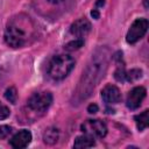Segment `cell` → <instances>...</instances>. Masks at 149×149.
<instances>
[{
	"label": "cell",
	"instance_id": "9a60e30c",
	"mask_svg": "<svg viewBox=\"0 0 149 149\" xmlns=\"http://www.w3.org/2000/svg\"><path fill=\"white\" fill-rule=\"evenodd\" d=\"M142 77V71L139 69H133L128 72H126V80L128 81H135Z\"/></svg>",
	"mask_w": 149,
	"mask_h": 149
},
{
	"label": "cell",
	"instance_id": "ba28073f",
	"mask_svg": "<svg viewBox=\"0 0 149 149\" xmlns=\"http://www.w3.org/2000/svg\"><path fill=\"white\" fill-rule=\"evenodd\" d=\"M101 97L105 102L107 104H118L121 100V93L120 90L112 84L106 85L101 91Z\"/></svg>",
	"mask_w": 149,
	"mask_h": 149
},
{
	"label": "cell",
	"instance_id": "9c48e42d",
	"mask_svg": "<svg viewBox=\"0 0 149 149\" xmlns=\"http://www.w3.org/2000/svg\"><path fill=\"white\" fill-rule=\"evenodd\" d=\"M31 141V133L29 130H20L19 133H16L12 140L9 141L10 146L13 148H16V149H20V148H24L27 147Z\"/></svg>",
	"mask_w": 149,
	"mask_h": 149
},
{
	"label": "cell",
	"instance_id": "4fadbf2b",
	"mask_svg": "<svg viewBox=\"0 0 149 149\" xmlns=\"http://www.w3.org/2000/svg\"><path fill=\"white\" fill-rule=\"evenodd\" d=\"M5 98L9 101V102H12V104H16V101H17V92H16V88L15 87H8L7 90H6V92H5Z\"/></svg>",
	"mask_w": 149,
	"mask_h": 149
},
{
	"label": "cell",
	"instance_id": "30bf717a",
	"mask_svg": "<svg viewBox=\"0 0 149 149\" xmlns=\"http://www.w3.org/2000/svg\"><path fill=\"white\" fill-rule=\"evenodd\" d=\"M95 144L94 142V139L88 136V135H81V136H78L76 140H74V143H73V147L77 148V149H85V148H91Z\"/></svg>",
	"mask_w": 149,
	"mask_h": 149
},
{
	"label": "cell",
	"instance_id": "8992f818",
	"mask_svg": "<svg viewBox=\"0 0 149 149\" xmlns=\"http://www.w3.org/2000/svg\"><path fill=\"white\" fill-rule=\"evenodd\" d=\"M146 88L143 86H136L134 87L127 95V100H126V105L128 108L130 109H136L140 107L142 100L146 98Z\"/></svg>",
	"mask_w": 149,
	"mask_h": 149
},
{
	"label": "cell",
	"instance_id": "2e32d148",
	"mask_svg": "<svg viewBox=\"0 0 149 149\" xmlns=\"http://www.w3.org/2000/svg\"><path fill=\"white\" fill-rule=\"evenodd\" d=\"M114 77L118 81H123L126 80V71L123 68H119L115 72H114Z\"/></svg>",
	"mask_w": 149,
	"mask_h": 149
},
{
	"label": "cell",
	"instance_id": "6da1fadb",
	"mask_svg": "<svg viewBox=\"0 0 149 149\" xmlns=\"http://www.w3.org/2000/svg\"><path fill=\"white\" fill-rule=\"evenodd\" d=\"M33 33L34 27L29 17L20 15L9 21L5 31V41L12 48H20L28 43Z\"/></svg>",
	"mask_w": 149,
	"mask_h": 149
},
{
	"label": "cell",
	"instance_id": "ffe728a7",
	"mask_svg": "<svg viewBox=\"0 0 149 149\" xmlns=\"http://www.w3.org/2000/svg\"><path fill=\"white\" fill-rule=\"evenodd\" d=\"M91 15L93 16V19H99V12H98L97 9H93V10L91 12Z\"/></svg>",
	"mask_w": 149,
	"mask_h": 149
},
{
	"label": "cell",
	"instance_id": "277c9868",
	"mask_svg": "<svg viewBox=\"0 0 149 149\" xmlns=\"http://www.w3.org/2000/svg\"><path fill=\"white\" fill-rule=\"evenodd\" d=\"M147 29H148V20L143 19V17L136 19L132 23V26L126 35V41L130 44L137 42L139 40H141L144 36V34L147 33Z\"/></svg>",
	"mask_w": 149,
	"mask_h": 149
},
{
	"label": "cell",
	"instance_id": "5b68a950",
	"mask_svg": "<svg viewBox=\"0 0 149 149\" xmlns=\"http://www.w3.org/2000/svg\"><path fill=\"white\" fill-rule=\"evenodd\" d=\"M52 102V94L50 92H36L28 99V106L37 112L45 111Z\"/></svg>",
	"mask_w": 149,
	"mask_h": 149
},
{
	"label": "cell",
	"instance_id": "7c38bea8",
	"mask_svg": "<svg viewBox=\"0 0 149 149\" xmlns=\"http://www.w3.org/2000/svg\"><path fill=\"white\" fill-rule=\"evenodd\" d=\"M43 140L47 144H54L58 140V130L56 128H49L43 136Z\"/></svg>",
	"mask_w": 149,
	"mask_h": 149
},
{
	"label": "cell",
	"instance_id": "e0dca14e",
	"mask_svg": "<svg viewBox=\"0 0 149 149\" xmlns=\"http://www.w3.org/2000/svg\"><path fill=\"white\" fill-rule=\"evenodd\" d=\"M10 133H12V128L9 126H6V125L0 126V140L6 139Z\"/></svg>",
	"mask_w": 149,
	"mask_h": 149
},
{
	"label": "cell",
	"instance_id": "5bb4252c",
	"mask_svg": "<svg viewBox=\"0 0 149 149\" xmlns=\"http://www.w3.org/2000/svg\"><path fill=\"white\" fill-rule=\"evenodd\" d=\"M83 45H84V40H83V38H78V40H74V41L69 42V43L64 47V49L68 50V51H73V50H77V49L81 48Z\"/></svg>",
	"mask_w": 149,
	"mask_h": 149
},
{
	"label": "cell",
	"instance_id": "44dd1931",
	"mask_svg": "<svg viewBox=\"0 0 149 149\" xmlns=\"http://www.w3.org/2000/svg\"><path fill=\"white\" fill-rule=\"evenodd\" d=\"M104 3H105V1H104V0H99V1H97V6H99V7L104 6Z\"/></svg>",
	"mask_w": 149,
	"mask_h": 149
},
{
	"label": "cell",
	"instance_id": "52a82bcc",
	"mask_svg": "<svg viewBox=\"0 0 149 149\" xmlns=\"http://www.w3.org/2000/svg\"><path fill=\"white\" fill-rule=\"evenodd\" d=\"M91 23L90 21H87L86 19H79L77 21H74L71 27H70V33L79 38L86 36L90 31H91Z\"/></svg>",
	"mask_w": 149,
	"mask_h": 149
},
{
	"label": "cell",
	"instance_id": "3957f363",
	"mask_svg": "<svg viewBox=\"0 0 149 149\" xmlns=\"http://www.w3.org/2000/svg\"><path fill=\"white\" fill-rule=\"evenodd\" d=\"M80 129L84 134L93 139H102L107 134V127L101 120H86L80 126Z\"/></svg>",
	"mask_w": 149,
	"mask_h": 149
},
{
	"label": "cell",
	"instance_id": "8fae6325",
	"mask_svg": "<svg viewBox=\"0 0 149 149\" xmlns=\"http://www.w3.org/2000/svg\"><path fill=\"white\" fill-rule=\"evenodd\" d=\"M135 122H136V127L140 132L144 130L149 125V111L146 109L141 114H137L135 116Z\"/></svg>",
	"mask_w": 149,
	"mask_h": 149
},
{
	"label": "cell",
	"instance_id": "7402d4cb",
	"mask_svg": "<svg viewBox=\"0 0 149 149\" xmlns=\"http://www.w3.org/2000/svg\"><path fill=\"white\" fill-rule=\"evenodd\" d=\"M49 1H51V2H54V3H58V2H61V1H63V0H49Z\"/></svg>",
	"mask_w": 149,
	"mask_h": 149
},
{
	"label": "cell",
	"instance_id": "d6986e66",
	"mask_svg": "<svg viewBox=\"0 0 149 149\" xmlns=\"http://www.w3.org/2000/svg\"><path fill=\"white\" fill-rule=\"evenodd\" d=\"M98 106L95 105V104H91V105H88V107H87V112L90 113V114H94V113H97L98 112Z\"/></svg>",
	"mask_w": 149,
	"mask_h": 149
},
{
	"label": "cell",
	"instance_id": "7a4b0ae2",
	"mask_svg": "<svg viewBox=\"0 0 149 149\" xmlns=\"http://www.w3.org/2000/svg\"><path fill=\"white\" fill-rule=\"evenodd\" d=\"M73 66H74V59L71 56L57 55L49 63L48 74L55 80H61L64 79L71 72Z\"/></svg>",
	"mask_w": 149,
	"mask_h": 149
},
{
	"label": "cell",
	"instance_id": "ac0fdd59",
	"mask_svg": "<svg viewBox=\"0 0 149 149\" xmlns=\"http://www.w3.org/2000/svg\"><path fill=\"white\" fill-rule=\"evenodd\" d=\"M10 114V111L7 106H5L3 104L0 102V120H3L6 118H8Z\"/></svg>",
	"mask_w": 149,
	"mask_h": 149
}]
</instances>
